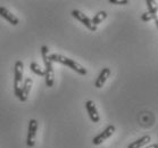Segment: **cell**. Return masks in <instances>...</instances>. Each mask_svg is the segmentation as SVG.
Here are the masks:
<instances>
[{
	"label": "cell",
	"instance_id": "10",
	"mask_svg": "<svg viewBox=\"0 0 158 148\" xmlns=\"http://www.w3.org/2000/svg\"><path fill=\"white\" fill-rule=\"evenodd\" d=\"M109 75H110V69H108V67L102 69V71H101L100 74L98 75L97 80H96V82H94L96 88L100 89L101 87H104V84L106 83V81H107V79L109 78Z\"/></svg>",
	"mask_w": 158,
	"mask_h": 148
},
{
	"label": "cell",
	"instance_id": "15",
	"mask_svg": "<svg viewBox=\"0 0 158 148\" xmlns=\"http://www.w3.org/2000/svg\"><path fill=\"white\" fill-rule=\"evenodd\" d=\"M155 17H156V16H154V15L150 14V13H148V11L141 15V19H142L143 22H150V21L155 19Z\"/></svg>",
	"mask_w": 158,
	"mask_h": 148
},
{
	"label": "cell",
	"instance_id": "18",
	"mask_svg": "<svg viewBox=\"0 0 158 148\" xmlns=\"http://www.w3.org/2000/svg\"><path fill=\"white\" fill-rule=\"evenodd\" d=\"M154 21H155V23H156V26L158 27V16H156V17H155Z\"/></svg>",
	"mask_w": 158,
	"mask_h": 148
},
{
	"label": "cell",
	"instance_id": "9",
	"mask_svg": "<svg viewBox=\"0 0 158 148\" xmlns=\"http://www.w3.org/2000/svg\"><path fill=\"white\" fill-rule=\"evenodd\" d=\"M0 16L4 17L7 22H9L11 25H14V26L18 25V23H19V19H18L14 14H11L10 11L5 7H0Z\"/></svg>",
	"mask_w": 158,
	"mask_h": 148
},
{
	"label": "cell",
	"instance_id": "11",
	"mask_svg": "<svg viewBox=\"0 0 158 148\" xmlns=\"http://www.w3.org/2000/svg\"><path fill=\"white\" fill-rule=\"evenodd\" d=\"M150 140H151L150 136H143V137H141L140 139H138V140L131 142V144L127 146V148H143L146 145L149 144Z\"/></svg>",
	"mask_w": 158,
	"mask_h": 148
},
{
	"label": "cell",
	"instance_id": "14",
	"mask_svg": "<svg viewBox=\"0 0 158 148\" xmlns=\"http://www.w3.org/2000/svg\"><path fill=\"white\" fill-rule=\"evenodd\" d=\"M30 69H31V71H32L34 74H36V75L44 76V71H43V70L41 69L38 64H36L35 61H32V63L30 64Z\"/></svg>",
	"mask_w": 158,
	"mask_h": 148
},
{
	"label": "cell",
	"instance_id": "4",
	"mask_svg": "<svg viewBox=\"0 0 158 148\" xmlns=\"http://www.w3.org/2000/svg\"><path fill=\"white\" fill-rule=\"evenodd\" d=\"M36 132H38V121L34 119H31L29 122L27 137H26V145H27V147H33L35 145Z\"/></svg>",
	"mask_w": 158,
	"mask_h": 148
},
{
	"label": "cell",
	"instance_id": "17",
	"mask_svg": "<svg viewBox=\"0 0 158 148\" xmlns=\"http://www.w3.org/2000/svg\"><path fill=\"white\" fill-rule=\"evenodd\" d=\"M143 148H158V144H151L149 146H144Z\"/></svg>",
	"mask_w": 158,
	"mask_h": 148
},
{
	"label": "cell",
	"instance_id": "7",
	"mask_svg": "<svg viewBox=\"0 0 158 148\" xmlns=\"http://www.w3.org/2000/svg\"><path fill=\"white\" fill-rule=\"evenodd\" d=\"M32 84H33V80L31 79V78H26V79L24 80V82L22 84L21 91H19V95H18V97H17L21 101L24 103V101L27 100V97H29V95H30Z\"/></svg>",
	"mask_w": 158,
	"mask_h": 148
},
{
	"label": "cell",
	"instance_id": "5",
	"mask_svg": "<svg viewBox=\"0 0 158 148\" xmlns=\"http://www.w3.org/2000/svg\"><path fill=\"white\" fill-rule=\"evenodd\" d=\"M71 14H72L73 17L76 18L77 21H80V22L82 23L85 27H88L90 31H92V32L97 31V26H94V24H92V21H91L85 14H83L82 11H77V9H74V11H71Z\"/></svg>",
	"mask_w": 158,
	"mask_h": 148
},
{
	"label": "cell",
	"instance_id": "8",
	"mask_svg": "<svg viewBox=\"0 0 158 148\" xmlns=\"http://www.w3.org/2000/svg\"><path fill=\"white\" fill-rule=\"evenodd\" d=\"M85 108L86 112L89 114L90 120L94 123H98L100 121V116H99V113H98V109L96 107V104H94L92 100H88L85 103Z\"/></svg>",
	"mask_w": 158,
	"mask_h": 148
},
{
	"label": "cell",
	"instance_id": "12",
	"mask_svg": "<svg viewBox=\"0 0 158 148\" xmlns=\"http://www.w3.org/2000/svg\"><path fill=\"white\" fill-rule=\"evenodd\" d=\"M106 18H107V13L105 11H100L94 15V17L92 18L91 21H92V24H94V26H97V25H99L101 22H104Z\"/></svg>",
	"mask_w": 158,
	"mask_h": 148
},
{
	"label": "cell",
	"instance_id": "1",
	"mask_svg": "<svg viewBox=\"0 0 158 148\" xmlns=\"http://www.w3.org/2000/svg\"><path fill=\"white\" fill-rule=\"evenodd\" d=\"M49 58H50V61L54 63H59V64H63V65H66L69 66V69H72L73 71H75L76 73H79L80 75H86V69H84L81 64H79L77 61H75L74 59H71V58L66 57V56H63V55H59V54H50L49 55Z\"/></svg>",
	"mask_w": 158,
	"mask_h": 148
},
{
	"label": "cell",
	"instance_id": "3",
	"mask_svg": "<svg viewBox=\"0 0 158 148\" xmlns=\"http://www.w3.org/2000/svg\"><path fill=\"white\" fill-rule=\"evenodd\" d=\"M24 65H23V61H17L15 63V67H14V92L16 98L18 97L19 95V91H21V83L23 81V72H24Z\"/></svg>",
	"mask_w": 158,
	"mask_h": 148
},
{
	"label": "cell",
	"instance_id": "13",
	"mask_svg": "<svg viewBox=\"0 0 158 148\" xmlns=\"http://www.w3.org/2000/svg\"><path fill=\"white\" fill-rule=\"evenodd\" d=\"M146 4H147V7H148V13L152 14L154 16H157V13H158L157 2L155 0H147Z\"/></svg>",
	"mask_w": 158,
	"mask_h": 148
},
{
	"label": "cell",
	"instance_id": "6",
	"mask_svg": "<svg viewBox=\"0 0 158 148\" xmlns=\"http://www.w3.org/2000/svg\"><path fill=\"white\" fill-rule=\"evenodd\" d=\"M115 130H116L115 125H108L107 128L102 131V132H100L98 136H96V137L92 139V144L96 145V146H97V145L102 144L105 140H107L108 138L113 136V133L115 132Z\"/></svg>",
	"mask_w": 158,
	"mask_h": 148
},
{
	"label": "cell",
	"instance_id": "2",
	"mask_svg": "<svg viewBox=\"0 0 158 148\" xmlns=\"http://www.w3.org/2000/svg\"><path fill=\"white\" fill-rule=\"evenodd\" d=\"M41 55H42L43 64H44V76H46V86L51 88L54 86V67L52 61L49 58V48L47 46L41 47Z\"/></svg>",
	"mask_w": 158,
	"mask_h": 148
},
{
	"label": "cell",
	"instance_id": "16",
	"mask_svg": "<svg viewBox=\"0 0 158 148\" xmlns=\"http://www.w3.org/2000/svg\"><path fill=\"white\" fill-rule=\"evenodd\" d=\"M109 2L114 5H127L129 0H109Z\"/></svg>",
	"mask_w": 158,
	"mask_h": 148
}]
</instances>
